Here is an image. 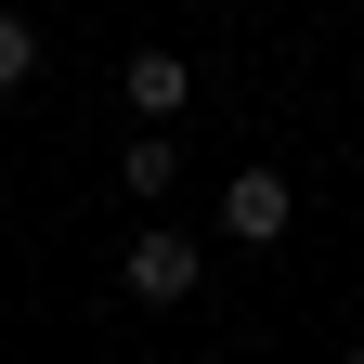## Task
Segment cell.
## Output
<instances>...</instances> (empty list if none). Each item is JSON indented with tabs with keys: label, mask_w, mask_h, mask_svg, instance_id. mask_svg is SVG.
Instances as JSON below:
<instances>
[{
	"label": "cell",
	"mask_w": 364,
	"mask_h": 364,
	"mask_svg": "<svg viewBox=\"0 0 364 364\" xmlns=\"http://www.w3.org/2000/svg\"><path fill=\"white\" fill-rule=\"evenodd\" d=\"M287 221H299V196H287V169H235V182H221V235H235V247H273Z\"/></svg>",
	"instance_id": "cell-1"
},
{
	"label": "cell",
	"mask_w": 364,
	"mask_h": 364,
	"mask_svg": "<svg viewBox=\"0 0 364 364\" xmlns=\"http://www.w3.org/2000/svg\"><path fill=\"white\" fill-rule=\"evenodd\" d=\"M117 287H130V299H156V312H169V299H196V235H130Z\"/></svg>",
	"instance_id": "cell-2"
},
{
	"label": "cell",
	"mask_w": 364,
	"mask_h": 364,
	"mask_svg": "<svg viewBox=\"0 0 364 364\" xmlns=\"http://www.w3.org/2000/svg\"><path fill=\"white\" fill-rule=\"evenodd\" d=\"M182 91H196V65H182V53H130V105H144V117H169Z\"/></svg>",
	"instance_id": "cell-3"
},
{
	"label": "cell",
	"mask_w": 364,
	"mask_h": 364,
	"mask_svg": "<svg viewBox=\"0 0 364 364\" xmlns=\"http://www.w3.org/2000/svg\"><path fill=\"white\" fill-rule=\"evenodd\" d=\"M117 182H130V196H144V208H156V196H169V182H182V169H169V144H156V130H130V156H117Z\"/></svg>",
	"instance_id": "cell-4"
},
{
	"label": "cell",
	"mask_w": 364,
	"mask_h": 364,
	"mask_svg": "<svg viewBox=\"0 0 364 364\" xmlns=\"http://www.w3.org/2000/svg\"><path fill=\"white\" fill-rule=\"evenodd\" d=\"M26 78H39V26H26V14H0V91H26Z\"/></svg>",
	"instance_id": "cell-5"
},
{
	"label": "cell",
	"mask_w": 364,
	"mask_h": 364,
	"mask_svg": "<svg viewBox=\"0 0 364 364\" xmlns=\"http://www.w3.org/2000/svg\"><path fill=\"white\" fill-rule=\"evenodd\" d=\"M196 364H221V351H196Z\"/></svg>",
	"instance_id": "cell-6"
},
{
	"label": "cell",
	"mask_w": 364,
	"mask_h": 364,
	"mask_svg": "<svg viewBox=\"0 0 364 364\" xmlns=\"http://www.w3.org/2000/svg\"><path fill=\"white\" fill-rule=\"evenodd\" d=\"M338 364H364V351H338Z\"/></svg>",
	"instance_id": "cell-7"
}]
</instances>
